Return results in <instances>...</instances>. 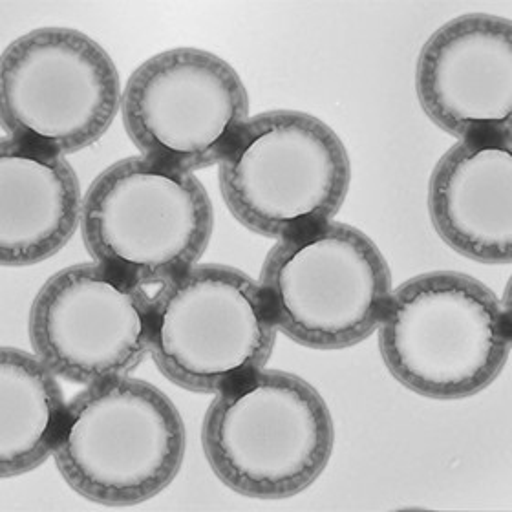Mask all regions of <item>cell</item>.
Returning a JSON list of instances; mask_svg holds the SVG:
<instances>
[{
	"mask_svg": "<svg viewBox=\"0 0 512 512\" xmlns=\"http://www.w3.org/2000/svg\"><path fill=\"white\" fill-rule=\"evenodd\" d=\"M183 456L178 408L156 386L128 375L75 395L54 448L64 481L107 507H132L165 491Z\"/></svg>",
	"mask_w": 512,
	"mask_h": 512,
	"instance_id": "cell-3",
	"label": "cell"
},
{
	"mask_svg": "<svg viewBox=\"0 0 512 512\" xmlns=\"http://www.w3.org/2000/svg\"><path fill=\"white\" fill-rule=\"evenodd\" d=\"M202 439L211 469L229 489L282 500L319 480L333 450V421L310 383L260 370L216 394Z\"/></svg>",
	"mask_w": 512,
	"mask_h": 512,
	"instance_id": "cell-2",
	"label": "cell"
},
{
	"mask_svg": "<svg viewBox=\"0 0 512 512\" xmlns=\"http://www.w3.org/2000/svg\"><path fill=\"white\" fill-rule=\"evenodd\" d=\"M30 341L35 355L72 383L125 377L150 352L152 299L99 262L66 267L33 300Z\"/></svg>",
	"mask_w": 512,
	"mask_h": 512,
	"instance_id": "cell-10",
	"label": "cell"
},
{
	"mask_svg": "<svg viewBox=\"0 0 512 512\" xmlns=\"http://www.w3.org/2000/svg\"><path fill=\"white\" fill-rule=\"evenodd\" d=\"M277 333L258 282L235 267L196 264L152 299L150 353L192 392L218 394L264 370Z\"/></svg>",
	"mask_w": 512,
	"mask_h": 512,
	"instance_id": "cell-7",
	"label": "cell"
},
{
	"mask_svg": "<svg viewBox=\"0 0 512 512\" xmlns=\"http://www.w3.org/2000/svg\"><path fill=\"white\" fill-rule=\"evenodd\" d=\"M416 90L428 118L456 138L511 136V21L470 13L443 24L419 54Z\"/></svg>",
	"mask_w": 512,
	"mask_h": 512,
	"instance_id": "cell-11",
	"label": "cell"
},
{
	"mask_svg": "<svg viewBox=\"0 0 512 512\" xmlns=\"http://www.w3.org/2000/svg\"><path fill=\"white\" fill-rule=\"evenodd\" d=\"M68 403L57 375L32 353H0V472L28 474L54 456Z\"/></svg>",
	"mask_w": 512,
	"mask_h": 512,
	"instance_id": "cell-14",
	"label": "cell"
},
{
	"mask_svg": "<svg viewBox=\"0 0 512 512\" xmlns=\"http://www.w3.org/2000/svg\"><path fill=\"white\" fill-rule=\"evenodd\" d=\"M128 138L143 156L200 171L220 165L249 121L240 75L218 55L176 48L150 57L121 97Z\"/></svg>",
	"mask_w": 512,
	"mask_h": 512,
	"instance_id": "cell-9",
	"label": "cell"
},
{
	"mask_svg": "<svg viewBox=\"0 0 512 512\" xmlns=\"http://www.w3.org/2000/svg\"><path fill=\"white\" fill-rule=\"evenodd\" d=\"M83 196L64 154L6 136L0 141V260L39 264L81 225Z\"/></svg>",
	"mask_w": 512,
	"mask_h": 512,
	"instance_id": "cell-13",
	"label": "cell"
},
{
	"mask_svg": "<svg viewBox=\"0 0 512 512\" xmlns=\"http://www.w3.org/2000/svg\"><path fill=\"white\" fill-rule=\"evenodd\" d=\"M118 68L85 33L39 28L4 50L0 119L8 136L72 154L103 138L121 107Z\"/></svg>",
	"mask_w": 512,
	"mask_h": 512,
	"instance_id": "cell-8",
	"label": "cell"
},
{
	"mask_svg": "<svg viewBox=\"0 0 512 512\" xmlns=\"http://www.w3.org/2000/svg\"><path fill=\"white\" fill-rule=\"evenodd\" d=\"M258 286L277 330L317 350L366 341L394 291L374 242L333 220L280 238L267 253Z\"/></svg>",
	"mask_w": 512,
	"mask_h": 512,
	"instance_id": "cell-5",
	"label": "cell"
},
{
	"mask_svg": "<svg viewBox=\"0 0 512 512\" xmlns=\"http://www.w3.org/2000/svg\"><path fill=\"white\" fill-rule=\"evenodd\" d=\"M377 330L390 374L439 401L491 386L511 352L500 300L480 280L454 271L417 275L394 289Z\"/></svg>",
	"mask_w": 512,
	"mask_h": 512,
	"instance_id": "cell-1",
	"label": "cell"
},
{
	"mask_svg": "<svg viewBox=\"0 0 512 512\" xmlns=\"http://www.w3.org/2000/svg\"><path fill=\"white\" fill-rule=\"evenodd\" d=\"M339 136L315 116L269 110L249 118L220 163V189L236 220L286 238L328 224L350 189Z\"/></svg>",
	"mask_w": 512,
	"mask_h": 512,
	"instance_id": "cell-6",
	"label": "cell"
},
{
	"mask_svg": "<svg viewBox=\"0 0 512 512\" xmlns=\"http://www.w3.org/2000/svg\"><path fill=\"white\" fill-rule=\"evenodd\" d=\"M428 211L459 255L483 264L511 262V136L459 139L430 176Z\"/></svg>",
	"mask_w": 512,
	"mask_h": 512,
	"instance_id": "cell-12",
	"label": "cell"
},
{
	"mask_svg": "<svg viewBox=\"0 0 512 512\" xmlns=\"http://www.w3.org/2000/svg\"><path fill=\"white\" fill-rule=\"evenodd\" d=\"M213 225L202 182L187 169L149 156L110 165L83 200L88 253L141 286L165 284L196 266Z\"/></svg>",
	"mask_w": 512,
	"mask_h": 512,
	"instance_id": "cell-4",
	"label": "cell"
}]
</instances>
